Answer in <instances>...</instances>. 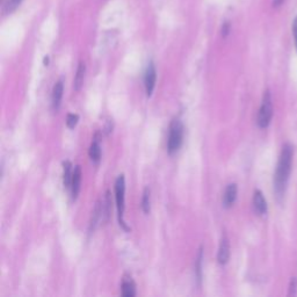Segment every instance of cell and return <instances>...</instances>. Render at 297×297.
<instances>
[{
	"instance_id": "obj_1",
	"label": "cell",
	"mask_w": 297,
	"mask_h": 297,
	"mask_svg": "<svg viewBox=\"0 0 297 297\" xmlns=\"http://www.w3.org/2000/svg\"><path fill=\"white\" fill-rule=\"evenodd\" d=\"M294 148L291 144H285L282 148L280 158H279L277 172L274 175V191L278 199L284 198L286 188H287L288 179L291 175Z\"/></svg>"
},
{
	"instance_id": "obj_16",
	"label": "cell",
	"mask_w": 297,
	"mask_h": 297,
	"mask_svg": "<svg viewBox=\"0 0 297 297\" xmlns=\"http://www.w3.org/2000/svg\"><path fill=\"white\" fill-rule=\"evenodd\" d=\"M202 260H203V249L201 248L200 249L198 258H196V263H195V273L199 281H201L202 279Z\"/></svg>"
},
{
	"instance_id": "obj_3",
	"label": "cell",
	"mask_w": 297,
	"mask_h": 297,
	"mask_svg": "<svg viewBox=\"0 0 297 297\" xmlns=\"http://www.w3.org/2000/svg\"><path fill=\"white\" fill-rule=\"evenodd\" d=\"M126 179L124 175L121 174L116 179L115 182V199H116V208H117V216H119V223L124 230L129 231V228L127 227L126 222L123 220L124 214V202H126Z\"/></svg>"
},
{
	"instance_id": "obj_17",
	"label": "cell",
	"mask_w": 297,
	"mask_h": 297,
	"mask_svg": "<svg viewBox=\"0 0 297 297\" xmlns=\"http://www.w3.org/2000/svg\"><path fill=\"white\" fill-rule=\"evenodd\" d=\"M78 121H79V116L77 114H69L66 117V126L70 129H73L77 126Z\"/></svg>"
},
{
	"instance_id": "obj_22",
	"label": "cell",
	"mask_w": 297,
	"mask_h": 297,
	"mask_svg": "<svg viewBox=\"0 0 297 297\" xmlns=\"http://www.w3.org/2000/svg\"><path fill=\"white\" fill-rule=\"evenodd\" d=\"M48 62H49V58H48V57H45V58H44V65L45 66L48 65Z\"/></svg>"
},
{
	"instance_id": "obj_2",
	"label": "cell",
	"mask_w": 297,
	"mask_h": 297,
	"mask_svg": "<svg viewBox=\"0 0 297 297\" xmlns=\"http://www.w3.org/2000/svg\"><path fill=\"white\" fill-rule=\"evenodd\" d=\"M184 134L185 128L181 121L179 119L172 121L169 130V137H167V152H169V155L172 156L179 151L182 142H184Z\"/></svg>"
},
{
	"instance_id": "obj_7",
	"label": "cell",
	"mask_w": 297,
	"mask_h": 297,
	"mask_svg": "<svg viewBox=\"0 0 297 297\" xmlns=\"http://www.w3.org/2000/svg\"><path fill=\"white\" fill-rule=\"evenodd\" d=\"M236 198H237V185L236 184H230L225 189L224 195H223V206L225 208H230L234 205L236 201Z\"/></svg>"
},
{
	"instance_id": "obj_10",
	"label": "cell",
	"mask_w": 297,
	"mask_h": 297,
	"mask_svg": "<svg viewBox=\"0 0 297 297\" xmlns=\"http://www.w3.org/2000/svg\"><path fill=\"white\" fill-rule=\"evenodd\" d=\"M63 92H64L63 81L62 80L57 81L52 89V107L55 110L59 108L60 101H62V98H63Z\"/></svg>"
},
{
	"instance_id": "obj_21",
	"label": "cell",
	"mask_w": 297,
	"mask_h": 297,
	"mask_svg": "<svg viewBox=\"0 0 297 297\" xmlns=\"http://www.w3.org/2000/svg\"><path fill=\"white\" fill-rule=\"evenodd\" d=\"M284 2H285V0H273V7L274 8H278V7L284 5Z\"/></svg>"
},
{
	"instance_id": "obj_4",
	"label": "cell",
	"mask_w": 297,
	"mask_h": 297,
	"mask_svg": "<svg viewBox=\"0 0 297 297\" xmlns=\"http://www.w3.org/2000/svg\"><path fill=\"white\" fill-rule=\"evenodd\" d=\"M272 116H273V105H272L271 92L266 91L263 98V103L258 114V126L260 128H267L270 126Z\"/></svg>"
},
{
	"instance_id": "obj_9",
	"label": "cell",
	"mask_w": 297,
	"mask_h": 297,
	"mask_svg": "<svg viewBox=\"0 0 297 297\" xmlns=\"http://www.w3.org/2000/svg\"><path fill=\"white\" fill-rule=\"evenodd\" d=\"M253 206H255L256 212L259 215H265L267 213V202L265 200L263 193L260 191H256L253 195Z\"/></svg>"
},
{
	"instance_id": "obj_12",
	"label": "cell",
	"mask_w": 297,
	"mask_h": 297,
	"mask_svg": "<svg viewBox=\"0 0 297 297\" xmlns=\"http://www.w3.org/2000/svg\"><path fill=\"white\" fill-rule=\"evenodd\" d=\"M85 73H86V66L83 62H80L79 65H78L76 77H74V84H73L74 91H79L81 88V86L84 84Z\"/></svg>"
},
{
	"instance_id": "obj_5",
	"label": "cell",
	"mask_w": 297,
	"mask_h": 297,
	"mask_svg": "<svg viewBox=\"0 0 297 297\" xmlns=\"http://www.w3.org/2000/svg\"><path fill=\"white\" fill-rule=\"evenodd\" d=\"M156 80H157V72H156V67L153 65V63L151 62L146 67L145 71V76H144V85H145V91H146V95L151 96L153 89H155L156 86Z\"/></svg>"
},
{
	"instance_id": "obj_14",
	"label": "cell",
	"mask_w": 297,
	"mask_h": 297,
	"mask_svg": "<svg viewBox=\"0 0 297 297\" xmlns=\"http://www.w3.org/2000/svg\"><path fill=\"white\" fill-rule=\"evenodd\" d=\"M63 167H64V173H63V182L64 186L66 188H71V181H72V165H71L70 162H64L63 163Z\"/></svg>"
},
{
	"instance_id": "obj_6",
	"label": "cell",
	"mask_w": 297,
	"mask_h": 297,
	"mask_svg": "<svg viewBox=\"0 0 297 297\" xmlns=\"http://www.w3.org/2000/svg\"><path fill=\"white\" fill-rule=\"evenodd\" d=\"M229 258H230V244H229L228 238L223 237L221 241L220 249H218V255H217L218 264L225 265L229 261Z\"/></svg>"
},
{
	"instance_id": "obj_15",
	"label": "cell",
	"mask_w": 297,
	"mask_h": 297,
	"mask_svg": "<svg viewBox=\"0 0 297 297\" xmlns=\"http://www.w3.org/2000/svg\"><path fill=\"white\" fill-rule=\"evenodd\" d=\"M151 193H150V189L146 187L144 189V193H143L142 198V209L144 214H149L150 209H151Z\"/></svg>"
},
{
	"instance_id": "obj_20",
	"label": "cell",
	"mask_w": 297,
	"mask_h": 297,
	"mask_svg": "<svg viewBox=\"0 0 297 297\" xmlns=\"http://www.w3.org/2000/svg\"><path fill=\"white\" fill-rule=\"evenodd\" d=\"M293 33H294V37H295V45L297 49V16L294 20V23H293Z\"/></svg>"
},
{
	"instance_id": "obj_11",
	"label": "cell",
	"mask_w": 297,
	"mask_h": 297,
	"mask_svg": "<svg viewBox=\"0 0 297 297\" xmlns=\"http://www.w3.org/2000/svg\"><path fill=\"white\" fill-rule=\"evenodd\" d=\"M121 288H122V295L124 297H134L136 295V285L131 278L124 277Z\"/></svg>"
},
{
	"instance_id": "obj_18",
	"label": "cell",
	"mask_w": 297,
	"mask_h": 297,
	"mask_svg": "<svg viewBox=\"0 0 297 297\" xmlns=\"http://www.w3.org/2000/svg\"><path fill=\"white\" fill-rule=\"evenodd\" d=\"M21 1H22V0H8V1H7V3H6V6H5V12L6 13L13 12V10L20 5Z\"/></svg>"
},
{
	"instance_id": "obj_13",
	"label": "cell",
	"mask_w": 297,
	"mask_h": 297,
	"mask_svg": "<svg viewBox=\"0 0 297 297\" xmlns=\"http://www.w3.org/2000/svg\"><path fill=\"white\" fill-rule=\"evenodd\" d=\"M88 155H89V158L93 163H99L100 162V158H101V148H100V144H99V139H94L93 143L89 146V150H88Z\"/></svg>"
},
{
	"instance_id": "obj_19",
	"label": "cell",
	"mask_w": 297,
	"mask_h": 297,
	"mask_svg": "<svg viewBox=\"0 0 297 297\" xmlns=\"http://www.w3.org/2000/svg\"><path fill=\"white\" fill-rule=\"evenodd\" d=\"M229 31H230V24H229L228 22H225L223 24V27H222V36L223 37H227Z\"/></svg>"
},
{
	"instance_id": "obj_8",
	"label": "cell",
	"mask_w": 297,
	"mask_h": 297,
	"mask_svg": "<svg viewBox=\"0 0 297 297\" xmlns=\"http://www.w3.org/2000/svg\"><path fill=\"white\" fill-rule=\"evenodd\" d=\"M80 184H81V167L77 165L74 167L72 181H71V192H72V198L76 200L78 198L80 191Z\"/></svg>"
}]
</instances>
